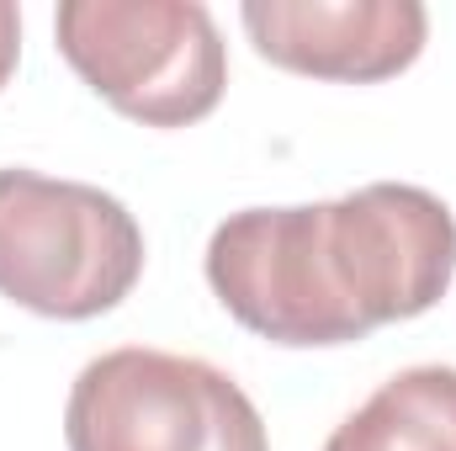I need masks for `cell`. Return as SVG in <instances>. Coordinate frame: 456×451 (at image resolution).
<instances>
[{"instance_id":"6da1fadb","label":"cell","mask_w":456,"mask_h":451,"mask_svg":"<svg viewBox=\"0 0 456 451\" xmlns=\"http://www.w3.org/2000/svg\"><path fill=\"white\" fill-rule=\"evenodd\" d=\"M456 276L452 208L409 181L335 202L244 208L208 239V282L271 345H350L430 314Z\"/></svg>"},{"instance_id":"7a4b0ae2","label":"cell","mask_w":456,"mask_h":451,"mask_svg":"<svg viewBox=\"0 0 456 451\" xmlns=\"http://www.w3.org/2000/svg\"><path fill=\"white\" fill-rule=\"evenodd\" d=\"M143 276V228L112 192L0 170V298L43 319H96Z\"/></svg>"},{"instance_id":"3957f363","label":"cell","mask_w":456,"mask_h":451,"mask_svg":"<svg viewBox=\"0 0 456 451\" xmlns=\"http://www.w3.org/2000/svg\"><path fill=\"white\" fill-rule=\"evenodd\" d=\"M53 37L69 70L143 127H186L224 102L228 48L202 0H64Z\"/></svg>"},{"instance_id":"277c9868","label":"cell","mask_w":456,"mask_h":451,"mask_svg":"<svg viewBox=\"0 0 456 451\" xmlns=\"http://www.w3.org/2000/svg\"><path fill=\"white\" fill-rule=\"evenodd\" d=\"M69 451H271L249 393L213 361L122 345L96 356L64 404Z\"/></svg>"},{"instance_id":"5b68a950","label":"cell","mask_w":456,"mask_h":451,"mask_svg":"<svg viewBox=\"0 0 456 451\" xmlns=\"http://www.w3.org/2000/svg\"><path fill=\"white\" fill-rule=\"evenodd\" d=\"M239 21L276 70L345 86L403 75L430 37L419 0H244Z\"/></svg>"},{"instance_id":"8992f818","label":"cell","mask_w":456,"mask_h":451,"mask_svg":"<svg viewBox=\"0 0 456 451\" xmlns=\"http://www.w3.org/2000/svg\"><path fill=\"white\" fill-rule=\"evenodd\" d=\"M324 451H456V366L387 377Z\"/></svg>"},{"instance_id":"52a82bcc","label":"cell","mask_w":456,"mask_h":451,"mask_svg":"<svg viewBox=\"0 0 456 451\" xmlns=\"http://www.w3.org/2000/svg\"><path fill=\"white\" fill-rule=\"evenodd\" d=\"M16 59H21V11L11 0H0V91L16 75Z\"/></svg>"}]
</instances>
